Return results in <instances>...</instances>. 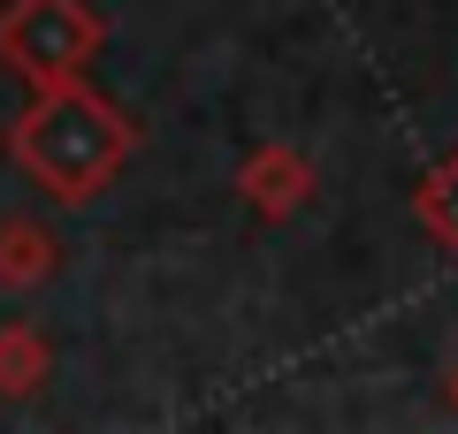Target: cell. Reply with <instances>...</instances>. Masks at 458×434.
<instances>
[{
  "label": "cell",
  "mask_w": 458,
  "mask_h": 434,
  "mask_svg": "<svg viewBox=\"0 0 458 434\" xmlns=\"http://www.w3.org/2000/svg\"><path fill=\"white\" fill-rule=\"evenodd\" d=\"M428 213H436V221H443V229H451V237H458V161L443 168L436 183H428Z\"/></svg>",
  "instance_id": "obj_3"
},
{
  "label": "cell",
  "mask_w": 458,
  "mask_h": 434,
  "mask_svg": "<svg viewBox=\"0 0 458 434\" xmlns=\"http://www.w3.org/2000/svg\"><path fill=\"white\" fill-rule=\"evenodd\" d=\"M123 153H131L123 114H114L107 99L77 92V84L47 92L31 114H23V129H16V161L31 168L62 206H84V198L123 168Z\"/></svg>",
  "instance_id": "obj_1"
},
{
  "label": "cell",
  "mask_w": 458,
  "mask_h": 434,
  "mask_svg": "<svg viewBox=\"0 0 458 434\" xmlns=\"http://www.w3.org/2000/svg\"><path fill=\"white\" fill-rule=\"evenodd\" d=\"M92 46H99V16L84 0H16V16L0 23V54L31 69L38 84H62Z\"/></svg>",
  "instance_id": "obj_2"
}]
</instances>
